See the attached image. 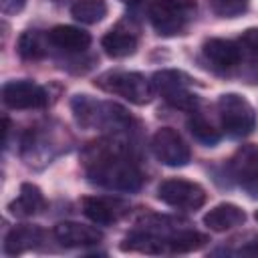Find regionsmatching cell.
I'll use <instances>...</instances> for the list:
<instances>
[{
  "instance_id": "obj_12",
  "label": "cell",
  "mask_w": 258,
  "mask_h": 258,
  "mask_svg": "<svg viewBox=\"0 0 258 258\" xmlns=\"http://www.w3.org/2000/svg\"><path fill=\"white\" fill-rule=\"evenodd\" d=\"M8 210H10L12 216L30 218V216H36V214L46 210V198H44V194L38 185L26 181V183L20 185L18 198L8 204Z\"/></svg>"
},
{
  "instance_id": "obj_15",
  "label": "cell",
  "mask_w": 258,
  "mask_h": 258,
  "mask_svg": "<svg viewBox=\"0 0 258 258\" xmlns=\"http://www.w3.org/2000/svg\"><path fill=\"white\" fill-rule=\"evenodd\" d=\"M202 52L210 62H214L216 67H224V69L238 64L242 58L238 42L226 40V38H208L202 44Z\"/></svg>"
},
{
  "instance_id": "obj_1",
  "label": "cell",
  "mask_w": 258,
  "mask_h": 258,
  "mask_svg": "<svg viewBox=\"0 0 258 258\" xmlns=\"http://www.w3.org/2000/svg\"><path fill=\"white\" fill-rule=\"evenodd\" d=\"M83 163L89 179L115 191H135L143 183V173L131 161L121 143L101 139L83 151Z\"/></svg>"
},
{
  "instance_id": "obj_19",
  "label": "cell",
  "mask_w": 258,
  "mask_h": 258,
  "mask_svg": "<svg viewBox=\"0 0 258 258\" xmlns=\"http://www.w3.org/2000/svg\"><path fill=\"white\" fill-rule=\"evenodd\" d=\"M46 42H50L48 34H42L40 30H26L20 34L16 50L24 60H38L46 54Z\"/></svg>"
},
{
  "instance_id": "obj_7",
  "label": "cell",
  "mask_w": 258,
  "mask_h": 258,
  "mask_svg": "<svg viewBox=\"0 0 258 258\" xmlns=\"http://www.w3.org/2000/svg\"><path fill=\"white\" fill-rule=\"evenodd\" d=\"M157 198L163 204L177 208V210H198L206 204L208 194L196 181L171 177V179H165L157 185Z\"/></svg>"
},
{
  "instance_id": "obj_8",
  "label": "cell",
  "mask_w": 258,
  "mask_h": 258,
  "mask_svg": "<svg viewBox=\"0 0 258 258\" xmlns=\"http://www.w3.org/2000/svg\"><path fill=\"white\" fill-rule=\"evenodd\" d=\"M151 151L163 165L169 167L187 165L191 159L189 145L171 127H161L159 131H155V135L151 137Z\"/></svg>"
},
{
  "instance_id": "obj_9",
  "label": "cell",
  "mask_w": 258,
  "mask_h": 258,
  "mask_svg": "<svg viewBox=\"0 0 258 258\" xmlns=\"http://www.w3.org/2000/svg\"><path fill=\"white\" fill-rule=\"evenodd\" d=\"M2 101L10 109H40L46 107L48 103V93L44 87L28 81V79H18V81H8L2 87Z\"/></svg>"
},
{
  "instance_id": "obj_14",
  "label": "cell",
  "mask_w": 258,
  "mask_h": 258,
  "mask_svg": "<svg viewBox=\"0 0 258 258\" xmlns=\"http://www.w3.org/2000/svg\"><path fill=\"white\" fill-rule=\"evenodd\" d=\"M246 220V214L240 206L236 204H230V202H224V204H218L214 206L206 216H204V224L212 230V232H226L230 228H236V226H242Z\"/></svg>"
},
{
  "instance_id": "obj_5",
  "label": "cell",
  "mask_w": 258,
  "mask_h": 258,
  "mask_svg": "<svg viewBox=\"0 0 258 258\" xmlns=\"http://www.w3.org/2000/svg\"><path fill=\"white\" fill-rule=\"evenodd\" d=\"M218 111L224 131L230 137H244L256 127V111L246 97L238 93H224L218 99Z\"/></svg>"
},
{
  "instance_id": "obj_28",
  "label": "cell",
  "mask_w": 258,
  "mask_h": 258,
  "mask_svg": "<svg viewBox=\"0 0 258 258\" xmlns=\"http://www.w3.org/2000/svg\"><path fill=\"white\" fill-rule=\"evenodd\" d=\"M52 2H60V0H52Z\"/></svg>"
},
{
  "instance_id": "obj_11",
  "label": "cell",
  "mask_w": 258,
  "mask_h": 258,
  "mask_svg": "<svg viewBox=\"0 0 258 258\" xmlns=\"http://www.w3.org/2000/svg\"><path fill=\"white\" fill-rule=\"evenodd\" d=\"M54 238L67 246V248H79V246H95L103 240V232L95 226L79 224V222H58L52 230Z\"/></svg>"
},
{
  "instance_id": "obj_3",
  "label": "cell",
  "mask_w": 258,
  "mask_h": 258,
  "mask_svg": "<svg viewBox=\"0 0 258 258\" xmlns=\"http://www.w3.org/2000/svg\"><path fill=\"white\" fill-rule=\"evenodd\" d=\"M95 85L111 95H119L133 105H145L153 97V85L141 73L107 71L95 79Z\"/></svg>"
},
{
  "instance_id": "obj_18",
  "label": "cell",
  "mask_w": 258,
  "mask_h": 258,
  "mask_svg": "<svg viewBox=\"0 0 258 258\" xmlns=\"http://www.w3.org/2000/svg\"><path fill=\"white\" fill-rule=\"evenodd\" d=\"M230 169L240 181L258 179V145L246 143L238 147L230 159Z\"/></svg>"
},
{
  "instance_id": "obj_16",
  "label": "cell",
  "mask_w": 258,
  "mask_h": 258,
  "mask_svg": "<svg viewBox=\"0 0 258 258\" xmlns=\"http://www.w3.org/2000/svg\"><path fill=\"white\" fill-rule=\"evenodd\" d=\"M48 40L52 46L67 52H83L91 44V34L69 24H58L48 32Z\"/></svg>"
},
{
  "instance_id": "obj_24",
  "label": "cell",
  "mask_w": 258,
  "mask_h": 258,
  "mask_svg": "<svg viewBox=\"0 0 258 258\" xmlns=\"http://www.w3.org/2000/svg\"><path fill=\"white\" fill-rule=\"evenodd\" d=\"M236 42H238V46H240L242 56L258 58V26L246 28V30L240 34V38H238Z\"/></svg>"
},
{
  "instance_id": "obj_13",
  "label": "cell",
  "mask_w": 258,
  "mask_h": 258,
  "mask_svg": "<svg viewBox=\"0 0 258 258\" xmlns=\"http://www.w3.org/2000/svg\"><path fill=\"white\" fill-rule=\"evenodd\" d=\"M101 46L105 48V52L113 58H125L131 56L137 50V34L129 28H125L123 24H117L115 28H111L103 38H101Z\"/></svg>"
},
{
  "instance_id": "obj_4",
  "label": "cell",
  "mask_w": 258,
  "mask_h": 258,
  "mask_svg": "<svg viewBox=\"0 0 258 258\" xmlns=\"http://www.w3.org/2000/svg\"><path fill=\"white\" fill-rule=\"evenodd\" d=\"M194 10V0H153L149 6V20L157 34L175 36L187 28Z\"/></svg>"
},
{
  "instance_id": "obj_17",
  "label": "cell",
  "mask_w": 258,
  "mask_h": 258,
  "mask_svg": "<svg viewBox=\"0 0 258 258\" xmlns=\"http://www.w3.org/2000/svg\"><path fill=\"white\" fill-rule=\"evenodd\" d=\"M42 240V230L36 226H16L12 228L4 238V252L8 256H18L30 248H36V244Z\"/></svg>"
},
{
  "instance_id": "obj_25",
  "label": "cell",
  "mask_w": 258,
  "mask_h": 258,
  "mask_svg": "<svg viewBox=\"0 0 258 258\" xmlns=\"http://www.w3.org/2000/svg\"><path fill=\"white\" fill-rule=\"evenodd\" d=\"M26 6V0H0L2 14H18Z\"/></svg>"
},
{
  "instance_id": "obj_23",
  "label": "cell",
  "mask_w": 258,
  "mask_h": 258,
  "mask_svg": "<svg viewBox=\"0 0 258 258\" xmlns=\"http://www.w3.org/2000/svg\"><path fill=\"white\" fill-rule=\"evenodd\" d=\"M248 2L250 0H208V6L216 16L234 18L248 8Z\"/></svg>"
},
{
  "instance_id": "obj_6",
  "label": "cell",
  "mask_w": 258,
  "mask_h": 258,
  "mask_svg": "<svg viewBox=\"0 0 258 258\" xmlns=\"http://www.w3.org/2000/svg\"><path fill=\"white\" fill-rule=\"evenodd\" d=\"M189 83H191V79L185 73L173 71V69L157 71L151 77L153 91H157L169 105H173L177 109H185V111H194L198 105V97L187 89Z\"/></svg>"
},
{
  "instance_id": "obj_20",
  "label": "cell",
  "mask_w": 258,
  "mask_h": 258,
  "mask_svg": "<svg viewBox=\"0 0 258 258\" xmlns=\"http://www.w3.org/2000/svg\"><path fill=\"white\" fill-rule=\"evenodd\" d=\"M107 2L105 0H77L71 6V14L75 20L83 24H97L107 16Z\"/></svg>"
},
{
  "instance_id": "obj_2",
  "label": "cell",
  "mask_w": 258,
  "mask_h": 258,
  "mask_svg": "<svg viewBox=\"0 0 258 258\" xmlns=\"http://www.w3.org/2000/svg\"><path fill=\"white\" fill-rule=\"evenodd\" d=\"M73 115L77 123L85 129H105V127H123L131 119L127 111L115 103H103L95 101L89 95H75L71 101Z\"/></svg>"
},
{
  "instance_id": "obj_26",
  "label": "cell",
  "mask_w": 258,
  "mask_h": 258,
  "mask_svg": "<svg viewBox=\"0 0 258 258\" xmlns=\"http://www.w3.org/2000/svg\"><path fill=\"white\" fill-rule=\"evenodd\" d=\"M254 218H256V222H258V210H256V212H254Z\"/></svg>"
},
{
  "instance_id": "obj_27",
  "label": "cell",
  "mask_w": 258,
  "mask_h": 258,
  "mask_svg": "<svg viewBox=\"0 0 258 258\" xmlns=\"http://www.w3.org/2000/svg\"><path fill=\"white\" fill-rule=\"evenodd\" d=\"M121 2H137V0H121Z\"/></svg>"
},
{
  "instance_id": "obj_21",
  "label": "cell",
  "mask_w": 258,
  "mask_h": 258,
  "mask_svg": "<svg viewBox=\"0 0 258 258\" xmlns=\"http://www.w3.org/2000/svg\"><path fill=\"white\" fill-rule=\"evenodd\" d=\"M206 242H208V236H204L200 232H194V230H181V232H175V234L165 238L167 250L169 252H177V254L200 250Z\"/></svg>"
},
{
  "instance_id": "obj_10",
  "label": "cell",
  "mask_w": 258,
  "mask_h": 258,
  "mask_svg": "<svg viewBox=\"0 0 258 258\" xmlns=\"http://www.w3.org/2000/svg\"><path fill=\"white\" fill-rule=\"evenodd\" d=\"M83 206V214L99 226H109L119 222L125 212H127V204L119 198H97V196H87L81 200Z\"/></svg>"
},
{
  "instance_id": "obj_22",
  "label": "cell",
  "mask_w": 258,
  "mask_h": 258,
  "mask_svg": "<svg viewBox=\"0 0 258 258\" xmlns=\"http://www.w3.org/2000/svg\"><path fill=\"white\" fill-rule=\"evenodd\" d=\"M187 129H189V133L198 139V141H202V143H206V145H214V143H218L220 141V133H218V129H214L204 117H191L189 121H187Z\"/></svg>"
}]
</instances>
